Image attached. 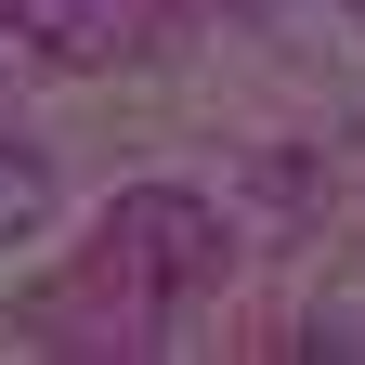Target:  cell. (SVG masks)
Returning a JSON list of instances; mask_svg holds the SVG:
<instances>
[{"mask_svg": "<svg viewBox=\"0 0 365 365\" xmlns=\"http://www.w3.org/2000/svg\"><path fill=\"white\" fill-rule=\"evenodd\" d=\"M222 261H235V235H222L209 196L130 182V196L105 209V235H91V300H118V313H182Z\"/></svg>", "mask_w": 365, "mask_h": 365, "instance_id": "1", "label": "cell"}, {"mask_svg": "<svg viewBox=\"0 0 365 365\" xmlns=\"http://www.w3.org/2000/svg\"><path fill=\"white\" fill-rule=\"evenodd\" d=\"M53 222V157H26V144H0V248L39 235Z\"/></svg>", "mask_w": 365, "mask_h": 365, "instance_id": "3", "label": "cell"}, {"mask_svg": "<svg viewBox=\"0 0 365 365\" xmlns=\"http://www.w3.org/2000/svg\"><path fill=\"white\" fill-rule=\"evenodd\" d=\"M26 39V66H118L130 39H157L170 0H0Z\"/></svg>", "mask_w": 365, "mask_h": 365, "instance_id": "2", "label": "cell"}]
</instances>
